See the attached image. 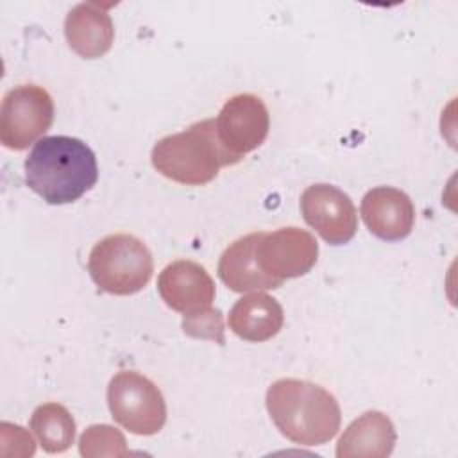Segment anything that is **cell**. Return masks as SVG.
Wrapping results in <instances>:
<instances>
[{
    "label": "cell",
    "mask_w": 458,
    "mask_h": 458,
    "mask_svg": "<svg viewBox=\"0 0 458 458\" xmlns=\"http://www.w3.org/2000/svg\"><path fill=\"white\" fill-rule=\"evenodd\" d=\"M98 179L89 145L72 136H45L25 159V182L48 204H70Z\"/></svg>",
    "instance_id": "cell-1"
},
{
    "label": "cell",
    "mask_w": 458,
    "mask_h": 458,
    "mask_svg": "<svg viewBox=\"0 0 458 458\" xmlns=\"http://www.w3.org/2000/svg\"><path fill=\"white\" fill-rule=\"evenodd\" d=\"M265 403L276 428L293 444L322 445L340 429L338 401L317 383L277 379L268 386Z\"/></svg>",
    "instance_id": "cell-2"
},
{
    "label": "cell",
    "mask_w": 458,
    "mask_h": 458,
    "mask_svg": "<svg viewBox=\"0 0 458 458\" xmlns=\"http://www.w3.org/2000/svg\"><path fill=\"white\" fill-rule=\"evenodd\" d=\"M154 168L166 179L188 186L211 182L222 166L240 163L218 140L215 118L161 138L150 152Z\"/></svg>",
    "instance_id": "cell-3"
},
{
    "label": "cell",
    "mask_w": 458,
    "mask_h": 458,
    "mask_svg": "<svg viewBox=\"0 0 458 458\" xmlns=\"http://www.w3.org/2000/svg\"><path fill=\"white\" fill-rule=\"evenodd\" d=\"M88 270L100 290L113 295H131L150 281L154 261L148 247L140 238L118 233L93 245Z\"/></svg>",
    "instance_id": "cell-4"
},
{
    "label": "cell",
    "mask_w": 458,
    "mask_h": 458,
    "mask_svg": "<svg viewBox=\"0 0 458 458\" xmlns=\"http://www.w3.org/2000/svg\"><path fill=\"white\" fill-rule=\"evenodd\" d=\"M107 406L111 417L134 435H156L166 422V403L161 390L134 370H120L111 377Z\"/></svg>",
    "instance_id": "cell-5"
},
{
    "label": "cell",
    "mask_w": 458,
    "mask_h": 458,
    "mask_svg": "<svg viewBox=\"0 0 458 458\" xmlns=\"http://www.w3.org/2000/svg\"><path fill=\"white\" fill-rule=\"evenodd\" d=\"M54 120L50 93L36 84L9 89L0 107V141L5 148L23 150L43 136Z\"/></svg>",
    "instance_id": "cell-6"
},
{
    "label": "cell",
    "mask_w": 458,
    "mask_h": 458,
    "mask_svg": "<svg viewBox=\"0 0 458 458\" xmlns=\"http://www.w3.org/2000/svg\"><path fill=\"white\" fill-rule=\"evenodd\" d=\"M301 213L304 222L331 245H344L356 234V208L351 197L333 184L308 186L301 195Z\"/></svg>",
    "instance_id": "cell-7"
},
{
    "label": "cell",
    "mask_w": 458,
    "mask_h": 458,
    "mask_svg": "<svg viewBox=\"0 0 458 458\" xmlns=\"http://www.w3.org/2000/svg\"><path fill=\"white\" fill-rule=\"evenodd\" d=\"M215 127L220 143L242 161L245 154L256 150L265 141L270 129L268 109L259 97L238 93L225 100Z\"/></svg>",
    "instance_id": "cell-8"
},
{
    "label": "cell",
    "mask_w": 458,
    "mask_h": 458,
    "mask_svg": "<svg viewBox=\"0 0 458 458\" xmlns=\"http://www.w3.org/2000/svg\"><path fill=\"white\" fill-rule=\"evenodd\" d=\"M261 268L279 279H293L308 274L318 258L315 236L299 227H281L274 233H261L256 245Z\"/></svg>",
    "instance_id": "cell-9"
},
{
    "label": "cell",
    "mask_w": 458,
    "mask_h": 458,
    "mask_svg": "<svg viewBox=\"0 0 458 458\" xmlns=\"http://www.w3.org/2000/svg\"><path fill=\"white\" fill-rule=\"evenodd\" d=\"M360 213L367 229L385 242L404 240L415 224L411 199L392 186L369 190L361 199Z\"/></svg>",
    "instance_id": "cell-10"
},
{
    "label": "cell",
    "mask_w": 458,
    "mask_h": 458,
    "mask_svg": "<svg viewBox=\"0 0 458 458\" xmlns=\"http://www.w3.org/2000/svg\"><path fill=\"white\" fill-rule=\"evenodd\" d=\"M157 292L174 311L191 313L209 308L215 301V283L206 268L190 259L168 263L157 277Z\"/></svg>",
    "instance_id": "cell-11"
},
{
    "label": "cell",
    "mask_w": 458,
    "mask_h": 458,
    "mask_svg": "<svg viewBox=\"0 0 458 458\" xmlns=\"http://www.w3.org/2000/svg\"><path fill=\"white\" fill-rule=\"evenodd\" d=\"M111 4L81 2L64 18V36L70 48L84 57L97 59L109 52L114 39L113 20L107 13Z\"/></svg>",
    "instance_id": "cell-12"
},
{
    "label": "cell",
    "mask_w": 458,
    "mask_h": 458,
    "mask_svg": "<svg viewBox=\"0 0 458 458\" xmlns=\"http://www.w3.org/2000/svg\"><path fill=\"white\" fill-rule=\"evenodd\" d=\"M261 233H250L234 240L220 256L218 277L236 293L274 290L283 284V281L268 276L258 261L256 245Z\"/></svg>",
    "instance_id": "cell-13"
},
{
    "label": "cell",
    "mask_w": 458,
    "mask_h": 458,
    "mask_svg": "<svg viewBox=\"0 0 458 458\" xmlns=\"http://www.w3.org/2000/svg\"><path fill=\"white\" fill-rule=\"evenodd\" d=\"M397 440L395 428L388 415L369 410L354 419L336 444L338 458H386Z\"/></svg>",
    "instance_id": "cell-14"
},
{
    "label": "cell",
    "mask_w": 458,
    "mask_h": 458,
    "mask_svg": "<svg viewBox=\"0 0 458 458\" xmlns=\"http://www.w3.org/2000/svg\"><path fill=\"white\" fill-rule=\"evenodd\" d=\"M227 322L231 331L242 340L267 342L281 331L284 313L277 299L263 292H252L234 302Z\"/></svg>",
    "instance_id": "cell-15"
},
{
    "label": "cell",
    "mask_w": 458,
    "mask_h": 458,
    "mask_svg": "<svg viewBox=\"0 0 458 458\" xmlns=\"http://www.w3.org/2000/svg\"><path fill=\"white\" fill-rule=\"evenodd\" d=\"M34 431L43 451L55 454L64 453L75 438V420L72 413L59 403L39 404L30 417Z\"/></svg>",
    "instance_id": "cell-16"
},
{
    "label": "cell",
    "mask_w": 458,
    "mask_h": 458,
    "mask_svg": "<svg viewBox=\"0 0 458 458\" xmlns=\"http://www.w3.org/2000/svg\"><path fill=\"white\" fill-rule=\"evenodd\" d=\"M125 437L109 424H93L84 429L79 438V453L84 458L98 456H127Z\"/></svg>",
    "instance_id": "cell-17"
},
{
    "label": "cell",
    "mask_w": 458,
    "mask_h": 458,
    "mask_svg": "<svg viewBox=\"0 0 458 458\" xmlns=\"http://www.w3.org/2000/svg\"><path fill=\"white\" fill-rule=\"evenodd\" d=\"M182 331L191 338H208L224 345V318L216 308H204L182 317Z\"/></svg>",
    "instance_id": "cell-18"
}]
</instances>
